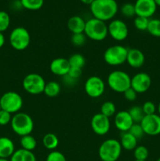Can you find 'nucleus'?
<instances>
[{
    "label": "nucleus",
    "mask_w": 160,
    "mask_h": 161,
    "mask_svg": "<svg viewBox=\"0 0 160 161\" xmlns=\"http://www.w3.org/2000/svg\"><path fill=\"white\" fill-rule=\"evenodd\" d=\"M120 142L114 138L104 141L99 147L98 154L102 161H117L122 153Z\"/></svg>",
    "instance_id": "nucleus-4"
},
{
    "label": "nucleus",
    "mask_w": 160,
    "mask_h": 161,
    "mask_svg": "<svg viewBox=\"0 0 160 161\" xmlns=\"http://www.w3.org/2000/svg\"><path fill=\"white\" fill-rule=\"evenodd\" d=\"M157 109H158V115H159V116H160V102H159V104H158V108H157Z\"/></svg>",
    "instance_id": "nucleus-47"
},
{
    "label": "nucleus",
    "mask_w": 160,
    "mask_h": 161,
    "mask_svg": "<svg viewBox=\"0 0 160 161\" xmlns=\"http://www.w3.org/2000/svg\"><path fill=\"white\" fill-rule=\"evenodd\" d=\"M123 94L125 98L126 99L127 101H129V102H134L136 99V97H137V93H136L131 86H130L129 89H127Z\"/></svg>",
    "instance_id": "nucleus-40"
},
{
    "label": "nucleus",
    "mask_w": 160,
    "mask_h": 161,
    "mask_svg": "<svg viewBox=\"0 0 160 161\" xmlns=\"http://www.w3.org/2000/svg\"><path fill=\"white\" fill-rule=\"evenodd\" d=\"M10 161H36V157L31 151L20 149L15 150L11 156Z\"/></svg>",
    "instance_id": "nucleus-22"
},
{
    "label": "nucleus",
    "mask_w": 160,
    "mask_h": 161,
    "mask_svg": "<svg viewBox=\"0 0 160 161\" xmlns=\"http://www.w3.org/2000/svg\"><path fill=\"white\" fill-rule=\"evenodd\" d=\"M84 34L93 41H103L108 35V25L103 20L93 17L86 21Z\"/></svg>",
    "instance_id": "nucleus-3"
},
{
    "label": "nucleus",
    "mask_w": 160,
    "mask_h": 161,
    "mask_svg": "<svg viewBox=\"0 0 160 161\" xmlns=\"http://www.w3.org/2000/svg\"><path fill=\"white\" fill-rule=\"evenodd\" d=\"M10 125L16 135L23 137L31 135L34 129V121L28 113H17L12 116Z\"/></svg>",
    "instance_id": "nucleus-2"
},
{
    "label": "nucleus",
    "mask_w": 160,
    "mask_h": 161,
    "mask_svg": "<svg viewBox=\"0 0 160 161\" xmlns=\"http://www.w3.org/2000/svg\"><path fill=\"white\" fill-rule=\"evenodd\" d=\"M10 25V17L6 11H0V32H4Z\"/></svg>",
    "instance_id": "nucleus-33"
},
{
    "label": "nucleus",
    "mask_w": 160,
    "mask_h": 161,
    "mask_svg": "<svg viewBox=\"0 0 160 161\" xmlns=\"http://www.w3.org/2000/svg\"><path fill=\"white\" fill-rule=\"evenodd\" d=\"M140 124L142 127L145 135L150 136L160 135V116L158 114L155 113L144 116Z\"/></svg>",
    "instance_id": "nucleus-12"
},
{
    "label": "nucleus",
    "mask_w": 160,
    "mask_h": 161,
    "mask_svg": "<svg viewBox=\"0 0 160 161\" xmlns=\"http://www.w3.org/2000/svg\"><path fill=\"white\" fill-rule=\"evenodd\" d=\"M149 156V151L144 146H137L133 150V157L136 160L146 161Z\"/></svg>",
    "instance_id": "nucleus-31"
},
{
    "label": "nucleus",
    "mask_w": 160,
    "mask_h": 161,
    "mask_svg": "<svg viewBox=\"0 0 160 161\" xmlns=\"http://www.w3.org/2000/svg\"><path fill=\"white\" fill-rule=\"evenodd\" d=\"M2 109V108H1V105H0V110Z\"/></svg>",
    "instance_id": "nucleus-49"
},
{
    "label": "nucleus",
    "mask_w": 160,
    "mask_h": 161,
    "mask_svg": "<svg viewBox=\"0 0 160 161\" xmlns=\"http://www.w3.org/2000/svg\"><path fill=\"white\" fill-rule=\"evenodd\" d=\"M136 16L150 18L156 12L157 5L155 0H136L134 3Z\"/></svg>",
    "instance_id": "nucleus-15"
},
{
    "label": "nucleus",
    "mask_w": 160,
    "mask_h": 161,
    "mask_svg": "<svg viewBox=\"0 0 160 161\" xmlns=\"http://www.w3.org/2000/svg\"><path fill=\"white\" fill-rule=\"evenodd\" d=\"M31 42V36L24 27H17L12 30L9 35V43L16 50L22 51L28 47Z\"/></svg>",
    "instance_id": "nucleus-7"
},
{
    "label": "nucleus",
    "mask_w": 160,
    "mask_h": 161,
    "mask_svg": "<svg viewBox=\"0 0 160 161\" xmlns=\"http://www.w3.org/2000/svg\"><path fill=\"white\" fill-rule=\"evenodd\" d=\"M107 83L113 91L123 94L131 86V77L123 71L115 70L108 75Z\"/></svg>",
    "instance_id": "nucleus-5"
},
{
    "label": "nucleus",
    "mask_w": 160,
    "mask_h": 161,
    "mask_svg": "<svg viewBox=\"0 0 160 161\" xmlns=\"http://www.w3.org/2000/svg\"><path fill=\"white\" fill-rule=\"evenodd\" d=\"M156 161H160V157H159V158H158V160H157Z\"/></svg>",
    "instance_id": "nucleus-48"
},
{
    "label": "nucleus",
    "mask_w": 160,
    "mask_h": 161,
    "mask_svg": "<svg viewBox=\"0 0 160 161\" xmlns=\"http://www.w3.org/2000/svg\"><path fill=\"white\" fill-rule=\"evenodd\" d=\"M152 85L151 76L146 72H138L131 77V87L137 94H143L149 90Z\"/></svg>",
    "instance_id": "nucleus-14"
},
{
    "label": "nucleus",
    "mask_w": 160,
    "mask_h": 161,
    "mask_svg": "<svg viewBox=\"0 0 160 161\" xmlns=\"http://www.w3.org/2000/svg\"><path fill=\"white\" fill-rule=\"evenodd\" d=\"M15 152V146L10 138L7 137H0V158L11 157Z\"/></svg>",
    "instance_id": "nucleus-20"
},
{
    "label": "nucleus",
    "mask_w": 160,
    "mask_h": 161,
    "mask_svg": "<svg viewBox=\"0 0 160 161\" xmlns=\"http://www.w3.org/2000/svg\"><path fill=\"white\" fill-rule=\"evenodd\" d=\"M0 161H10V160H8L6 158H0Z\"/></svg>",
    "instance_id": "nucleus-46"
},
{
    "label": "nucleus",
    "mask_w": 160,
    "mask_h": 161,
    "mask_svg": "<svg viewBox=\"0 0 160 161\" xmlns=\"http://www.w3.org/2000/svg\"><path fill=\"white\" fill-rule=\"evenodd\" d=\"M108 35L118 42L123 41L128 37L129 29L126 24L122 20H112L108 25Z\"/></svg>",
    "instance_id": "nucleus-11"
},
{
    "label": "nucleus",
    "mask_w": 160,
    "mask_h": 161,
    "mask_svg": "<svg viewBox=\"0 0 160 161\" xmlns=\"http://www.w3.org/2000/svg\"><path fill=\"white\" fill-rule=\"evenodd\" d=\"M128 132H130L132 135H133L137 140L141 139L145 135L144 130H143L142 127L140 124H133Z\"/></svg>",
    "instance_id": "nucleus-36"
},
{
    "label": "nucleus",
    "mask_w": 160,
    "mask_h": 161,
    "mask_svg": "<svg viewBox=\"0 0 160 161\" xmlns=\"http://www.w3.org/2000/svg\"><path fill=\"white\" fill-rule=\"evenodd\" d=\"M90 125L93 131L100 136L107 135L111 128L110 119L100 113H97L93 116Z\"/></svg>",
    "instance_id": "nucleus-13"
},
{
    "label": "nucleus",
    "mask_w": 160,
    "mask_h": 161,
    "mask_svg": "<svg viewBox=\"0 0 160 161\" xmlns=\"http://www.w3.org/2000/svg\"><path fill=\"white\" fill-rule=\"evenodd\" d=\"M83 4H86V5H89L90 6L91 3L94 1V0H80Z\"/></svg>",
    "instance_id": "nucleus-44"
},
{
    "label": "nucleus",
    "mask_w": 160,
    "mask_h": 161,
    "mask_svg": "<svg viewBox=\"0 0 160 161\" xmlns=\"http://www.w3.org/2000/svg\"><path fill=\"white\" fill-rule=\"evenodd\" d=\"M147 31L149 34L155 37L160 38V20L159 19H150Z\"/></svg>",
    "instance_id": "nucleus-30"
},
{
    "label": "nucleus",
    "mask_w": 160,
    "mask_h": 161,
    "mask_svg": "<svg viewBox=\"0 0 160 161\" xmlns=\"http://www.w3.org/2000/svg\"><path fill=\"white\" fill-rule=\"evenodd\" d=\"M42 144L45 149L49 150H54L59 145V139L54 134L48 133L42 138Z\"/></svg>",
    "instance_id": "nucleus-23"
},
{
    "label": "nucleus",
    "mask_w": 160,
    "mask_h": 161,
    "mask_svg": "<svg viewBox=\"0 0 160 161\" xmlns=\"http://www.w3.org/2000/svg\"><path fill=\"white\" fill-rule=\"evenodd\" d=\"M61 85L57 82L50 81L49 83H45L43 93L47 97H56L61 93Z\"/></svg>",
    "instance_id": "nucleus-24"
},
{
    "label": "nucleus",
    "mask_w": 160,
    "mask_h": 161,
    "mask_svg": "<svg viewBox=\"0 0 160 161\" xmlns=\"http://www.w3.org/2000/svg\"><path fill=\"white\" fill-rule=\"evenodd\" d=\"M120 10L121 14L124 17H127V18H130V17L136 16L134 4H132V3H125V4H123L121 7Z\"/></svg>",
    "instance_id": "nucleus-34"
},
{
    "label": "nucleus",
    "mask_w": 160,
    "mask_h": 161,
    "mask_svg": "<svg viewBox=\"0 0 160 161\" xmlns=\"http://www.w3.org/2000/svg\"><path fill=\"white\" fill-rule=\"evenodd\" d=\"M100 113L110 118L116 114V107L113 102H105L100 106Z\"/></svg>",
    "instance_id": "nucleus-29"
},
{
    "label": "nucleus",
    "mask_w": 160,
    "mask_h": 161,
    "mask_svg": "<svg viewBox=\"0 0 160 161\" xmlns=\"http://www.w3.org/2000/svg\"><path fill=\"white\" fill-rule=\"evenodd\" d=\"M89 7L94 18L104 22L114 18L119 10L115 0H94Z\"/></svg>",
    "instance_id": "nucleus-1"
},
{
    "label": "nucleus",
    "mask_w": 160,
    "mask_h": 161,
    "mask_svg": "<svg viewBox=\"0 0 160 161\" xmlns=\"http://www.w3.org/2000/svg\"><path fill=\"white\" fill-rule=\"evenodd\" d=\"M45 83L43 77L37 73L28 74L22 82L24 91L32 95H38L43 93Z\"/></svg>",
    "instance_id": "nucleus-9"
},
{
    "label": "nucleus",
    "mask_w": 160,
    "mask_h": 161,
    "mask_svg": "<svg viewBox=\"0 0 160 161\" xmlns=\"http://www.w3.org/2000/svg\"><path fill=\"white\" fill-rule=\"evenodd\" d=\"M141 107H142L143 112H144L145 116L155 114V112H156V106H155V105L153 102H150V101L144 102Z\"/></svg>",
    "instance_id": "nucleus-38"
},
{
    "label": "nucleus",
    "mask_w": 160,
    "mask_h": 161,
    "mask_svg": "<svg viewBox=\"0 0 160 161\" xmlns=\"http://www.w3.org/2000/svg\"><path fill=\"white\" fill-rule=\"evenodd\" d=\"M68 59L64 58H57L53 59L50 64L51 72L58 76H64L70 70Z\"/></svg>",
    "instance_id": "nucleus-17"
},
{
    "label": "nucleus",
    "mask_w": 160,
    "mask_h": 161,
    "mask_svg": "<svg viewBox=\"0 0 160 161\" xmlns=\"http://www.w3.org/2000/svg\"><path fill=\"white\" fill-rule=\"evenodd\" d=\"M68 61L71 68H77V69H83V68L86 64V59H85L84 56L80 54V53L72 54L68 58Z\"/></svg>",
    "instance_id": "nucleus-26"
},
{
    "label": "nucleus",
    "mask_w": 160,
    "mask_h": 161,
    "mask_svg": "<svg viewBox=\"0 0 160 161\" xmlns=\"http://www.w3.org/2000/svg\"><path fill=\"white\" fill-rule=\"evenodd\" d=\"M23 103L24 102L21 96L14 91L6 92L0 97V105L2 109L11 114L19 113L23 106Z\"/></svg>",
    "instance_id": "nucleus-8"
},
{
    "label": "nucleus",
    "mask_w": 160,
    "mask_h": 161,
    "mask_svg": "<svg viewBox=\"0 0 160 161\" xmlns=\"http://www.w3.org/2000/svg\"><path fill=\"white\" fill-rule=\"evenodd\" d=\"M84 89L88 96L93 98H97L104 93L105 83L100 77L93 75L87 79L85 83Z\"/></svg>",
    "instance_id": "nucleus-10"
},
{
    "label": "nucleus",
    "mask_w": 160,
    "mask_h": 161,
    "mask_svg": "<svg viewBox=\"0 0 160 161\" xmlns=\"http://www.w3.org/2000/svg\"><path fill=\"white\" fill-rule=\"evenodd\" d=\"M134 161H141V160H135Z\"/></svg>",
    "instance_id": "nucleus-50"
},
{
    "label": "nucleus",
    "mask_w": 160,
    "mask_h": 161,
    "mask_svg": "<svg viewBox=\"0 0 160 161\" xmlns=\"http://www.w3.org/2000/svg\"><path fill=\"white\" fill-rule=\"evenodd\" d=\"M45 161H67V159L62 153L53 150L47 155Z\"/></svg>",
    "instance_id": "nucleus-37"
},
{
    "label": "nucleus",
    "mask_w": 160,
    "mask_h": 161,
    "mask_svg": "<svg viewBox=\"0 0 160 161\" xmlns=\"http://www.w3.org/2000/svg\"><path fill=\"white\" fill-rule=\"evenodd\" d=\"M149 20L150 19L147 18V17L136 16L133 20V25H134L135 28L140 31H147Z\"/></svg>",
    "instance_id": "nucleus-32"
},
{
    "label": "nucleus",
    "mask_w": 160,
    "mask_h": 161,
    "mask_svg": "<svg viewBox=\"0 0 160 161\" xmlns=\"http://www.w3.org/2000/svg\"><path fill=\"white\" fill-rule=\"evenodd\" d=\"M67 75L74 80H78V78H80L82 75V69H77V68H70V70Z\"/></svg>",
    "instance_id": "nucleus-41"
},
{
    "label": "nucleus",
    "mask_w": 160,
    "mask_h": 161,
    "mask_svg": "<svg viewBox=\"0 0 160 161\" xmlns=\"http://www.w3.org/2000/svg\"><path fill=\"white\" fill-rule=\"evenodd\" d=\"M22 7L28 10H39L43 6L44 0H20Z\"/></svg>",
    "instance_id": "nucleus-27"
},
{
    "label": "nucleus",
    "mask_w": 160,
    "mask_h": 161,
    "mask_svg": "<svg viewBox=\"0 0 160 161\" xmlns=\"http://www.w3.org/2000/svg\"><path fill=\"white\" fill-rule=\"evenodd\" d=\"M138 140L135 138L133 135H132L130 132H123L121 136L120 144L122 149L126 151L134 150L135 148L137 146Z\"/></svg>",
    "instance_id": "nucleus-21"
},
{
    "label": "nucleus",
    "mask_w": 160,
    "mask_h": 161,
    "mask_svg": "<svg viewBox=\"0 0 160 161\" xmlns=\"http://www.w3.org/2000/svg\"><path fill=\"white\" fill-rule=\"evenodd\" d=\"M67 27L72 34L84 33L86 20L80 16H72L67 20Z\"/></svg>",
    "instance_id": "nucleus-19"
},
{
    "label": "nucleus",
    "mask_w": 160,
    "mask_h": 161,
    "mask_svg": "<svg viewBox=\"0 0 160 161\" xmlns=\"http://www.w3.org/2000/svg\"><path fill=\"white\" fill-rule=\"evenodd\" d=\"M12 119V114L5 110H0V126H6L10 124Z\"/></svg>",
    "instance_id": "nucleus-39"
},
{
    "label": "nucleus",
    "mask_w": 160,
    "mask_h": 161,
    "mask_svg": "<svg viewBox=\"0 0 160 161\" xmlns=\"http://www.w3.org/2000/svg\"><path fill=\"white\" fill-rule=\"evenodd\" d=\"M128 112L134 124H140L145 116L143 112L142 107L139 105H134L130 108Z\"/></svg>",
    "instance_id": "nucleus-28"
},
{
    "label": "nucleus",
    "mask_w": 160,
    "mask_h": 161,
    "mask_svg": "<svg viewBox=\"0 0 160 161\" xmlns=\"http://www.w3.org/2000/svg\"><path fill=\"white\" fill-rule=\"evenodd\" d=\"M5 41H6V39H5V36L3 35V32H0V48L4 46Z\"/></svg>",
    "instance_id": "nucleus-43"
},
{
    "label": "nucleus",
    "mask_w": 160,
    "mask_h": 161,
    "mask_svg": "<svg viewBox=\"0 0 160 161\" xmlns=\"http://www.w3.org/2000/svg\"><path fill=\"white\" fill-rule=\"evenodd\" d=\"M145 61V56L141 50L136 48L128 49L126 62L130 67L133 69H139L142 67Z\"/></svg>",
    "instance_id": "nucleus-18"
},
{
    "label": "nucleus",
    "mask_w": 160,
    "mask_h": 161,
    "mask_svg": "<svg viewBox=\"0 0 160 161\" xmlns=\"http://www.w3.org/2000/svg\"><path fill=\"white\" fill-rule=\"evenodd\" d=\"M133 124L134 123L128 111H119L115 115V127L122 133L129 131Z\"/></svg>",
    "instance_id": "nucleus-16"
},
{
    "label": "nucleus",
    "mask_w": 160,
    "mask_h": 161,
    "mask_svg": "<svg viewBox=\"0 0 160 161\" xmlns=\"http://www.w3.org/2000/svg\"><path fill=\"white\" fill-rule=\"evenodd\" d=\"M63 79H64V83H65V85H67V86H73V85H75L77 82L76 80H74V79L71 78V77L67 75L63 76Z\"/></svg>",
    "instance_id": "nucleus-42"
},
{
    "label": "nucleus",
    "mask_w": 160,
    "mask_h": 161,
    "mask_svg": "<svg viewBox=\"0 0 160 161\" xmlns=\"http://www.w3.org/2000/svg\"><path fill=\"white\" fill-rule=\"evenodd\" d=\"M86 36L84 33H78V34H72L71 38V42L75 47H82L86 43Z\"/></svg>",
    "instance_id": "nucleus-35"
},
{
    "label": "nucleus",
    "mask_w": 160,
    "mask_h": 161,
    "mask_svg": "<svg viewBox=\"0 0 160 161\" xmlns=\"http://www.w3.org/2000/svg\"><path fill=\"white\" fill-rule=\"evenodd\" d=\"M128 49L122 45H114L108 47L104 53L105 63L111 66H119L126 62Z\"/></svg>",
    "instance_id": "nucleus-6"
},
{
    "label": "nucleus",
    "mask_w": 160,
    "mask_h": 161,
    "mask_svg": "<svg viewBox=\"0 0 160 161\" xmlns=\"http://www.w3.org/2000/svg\"><path fill=\"white\" fill-rule=\"evenodd\" d=\"M20 146H21V149H25V150L31 151L32 152L37 146V141L35 138L31 135H25L20 138Z\"/></svg>",
    "instance_id": "nucleus-25"
},
{
    "label": "nucleus",
    "mask_w": 160,
    "mask_h": 161,
    "mask_svg": "<svg viewBox=\"0 0 160 161\" xmlns=\"http://www.w3.org/2000/svg\"><path fill=\"white\" fill-rule=\"evenodd\" d=\"M155 3H156L157 6H160V0H155Z\"/></svg>",
    "instance_id": "nucleus-45"
}]
</instances>
